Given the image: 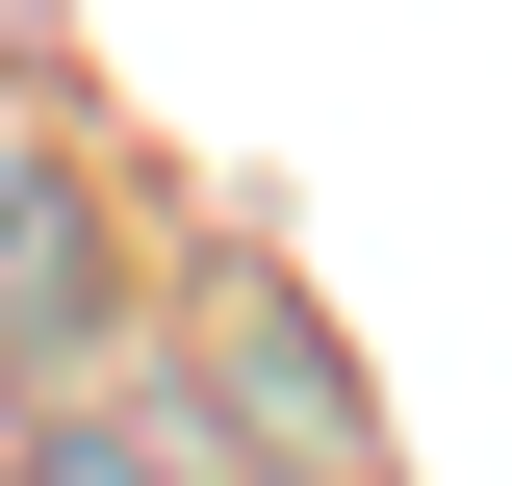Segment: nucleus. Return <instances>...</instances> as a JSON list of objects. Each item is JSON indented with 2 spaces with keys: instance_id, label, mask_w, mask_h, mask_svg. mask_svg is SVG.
<instances>
[{
  "instance_id": "2",
  "label": "nucleus",
  "mask_w": 512,
  "mask_h": 486,
  "mask_svg": "<svg viewBox=\"0 0 512 486\" xmlns=\"http://www.w3.org/2000/svg\"><path fill=\"white\" fill-rule=\"evenodd\" d=\"M26 486H180V461H154V435H103V410H52V435H26Z\"/></svg>"
},
{
  "instance_id": "1",
  "label": "nucleus",
  "mask_w": 512,
  "mask_h": 486,
  "mask_svg": "<svg viewBox=\"0 0 512 486\" xmlns=\"http://www.w3.org/2000/svg\"><path fill=\"white\" fill-rule=\"evenodd\" d=\"M103 333V180L0 154V359H77Z\"/></svg>"
}]
</instances>
